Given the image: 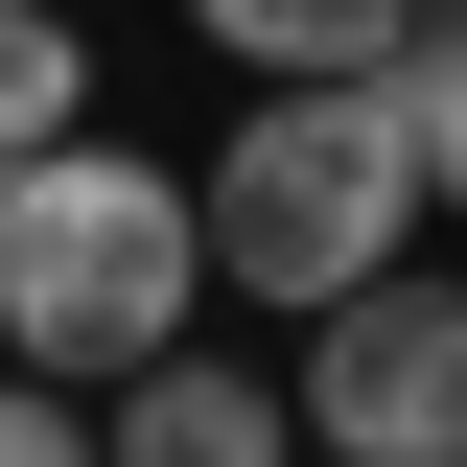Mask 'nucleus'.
<instances>
[{
  "label": "nucleus",
  "instance_id": "obj_3",
  "mask_svg": "<svg viewBox=\"0 0 467 467\" xmlns=\"http://www.w3.org/2000/svg\"><path fill=\"white\" fill-rule=\"evenodd\" d=\"M304 467H467V281L398 257L304 327Z\"/></svg>",
  "mask_w": 467,
  "mask_h": 467
},
{
  "label": "nucleus",
  "instance_id": "obj_6",
  "mask_svg": "<svg viewBox=\"0 0 467 467\" xmlns=\"http://www.w3.org/2000/svg\"><path fill=\"white\" fill-rule=\"evenodd\" d=\"M187 24H211L234 70H398L420 0H187Z\"/></svg>",
  "mask_w": 467,
  "mask_h": 467
},
{
  "label": "nucleus",
  "instance_id": "obj_5",
  "mask_svg": "<svg viewBox=\"0 0 467 467\" xmlns=\"http://www.w3.org/2000/svg\"><path fill=\"white\" fill-rule=\"evenodd\" d=\"M47 140H94V24L0 0V164H47Z\"/></svg>",
  "mask_w": 467,
  "mask_h": 467
},
{
  "label": "nucleus",
  "instance_id": "obj_8",
  "mask_svg": "<svg viewBox=\"0 0 467 467\" xmlns=\"http://www.w3.org/2000/svg\"><path fill=\"white\" fill-rule=\"evenodd\" d=\"M0 467H94V420H70V374H24V350H0Z\"/></svg>",
  "mask_w": 467,
  "mask_h": 467
},
{
  "label": "nucleus",
  "instance_id": "obj_4",
  "mask_svg": "<svg viewBox=\"0 0 467 467\" xmlns=\"http://www.w3.org/2000/svg\"><path fill=\"white\" fill-rule=\"evenodd\" d=\"M94 467H304V374H234V350H140L94 420Z\"/></svg>",
  "mask_w": 467,
  "mask_h": 467
},
{
  "label": "nucleus",
  "instance_id": "obj_2",
  "mask_svg": "<svg viewBox=\"0 0 467 467\" xmlns=\"http://www.w3.org/2000/svg\"><path fill=\"white\" fill-rule=\"evenodd\" d=\"M211 304V187L140 164V140H47V164H0V350L117 398L140 350H187Z\"/></svg>",
  "mask_w": 467,
  "mask_h": 467
},
{
  "label": "nucleus",
  "instance_id": "obj_7",
  "mask_svg": "<svg viewBox=\"0 0 467 467\" xmlns=\"http://www.w3.org/2000/svg\"><path fill=\"white\" fill-rule=\"evenodd\" d=\"M398 117H420V211L467 234V0H420V24H398Z\"/></svg>",
  "mask_w": 467,
  "mask_h": 467
},
{
  "label": "nucleus",
  "instance_id": "obj_1",
  "mask_svg": "<svg viewBox=\"0 0 467 467\" xmlns=\"http://www.w3.org/2000/svg\"><path fill=\"white\" fill-rule=\"evenodd\" d=\"M187 187H211V281L281 304V327H327L350 281L420 257V117H398V70H257Z\"/></svg>",
  "mask_w": 467,
  "mask_h": 467
}]
</instances>
